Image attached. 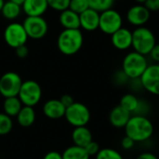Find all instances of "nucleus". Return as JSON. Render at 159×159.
<instances>
[{
  "label": "nucleus",
  "mask_w": 159,
  "mask_h": 159,
  "mask_svg": "<svg viewBox=\"0 0 159 159\" xmlns=\"http://www.w3.org/2000/svg\"><path fill=\"white\" fill-rule=\"evenodd\" d=\"M124 129L126 136L132 139L135 143L145 142L154 133L153 123L145 116L132 115Z\"/></svg>",
  "instance_id": "f257e3e1"
},
{
  "label": "nucleus",
  "mask_w": 159,
  "mask_h": 159,
  "mask_svg": "<svg viewBox=\"0 0 159 159\" xmlns=\"http://www.w3.org/2000/svg\"><path fill=\"white\" fill-rule=\"evenodd\" d=\"M84 35L80 29H63L57 38V47L66 56L76 54L82 48Z\"/></svg>",
  "instance_id": "f03ea898"
},
{
  "label": "nucleus",
  "mask_w": 159,
  "mask_h": 159,
  "mask_svg": "<svg viewBox=\"0 0 159 159\" xmlns=\"http://www.w3.org/2000/svg\"><path fill=\"white\" fill-rule=\"evenodd\" d=\"M149 65L147 56L142 55L134 50L126 54L122 61V71L129 80L140 79Z\"/></svg>",
  "instance_id": "7ed1b4c3"
},
{
  "label": "nucleus",
  "mask_w": 159,
  "mask_h": 159,
  "mask_svg": "<svg viewBox=\"0 0 159 159\" xmlns=\"http://www.w3.org/2000/svg\"><path fill=\"white\" fill-rule=\"evenodd\" d=\"M157 44L154 32L146 26L137 27L132 31L131 48L144 56H148Z\"/></svg>",
  "instance_id": "20e7f679"
},
{
  "label": "nucleus",
  "mask_w": 159,
  "mask_h": 159,
  "mask_svg": "<svg viewBox=\"0 0 159 159\" xmlns=\"http://www.w3.org/2000/svg\"><path fill=\"white\" fill-rule=\"evenodd\" d=\"M18 98L23 106L34 107L37 105L42 98V89L34 80L23 81L20 89Z\"/></svg>",
  "instance_id": "39448f33"
},
{
  "label": "nucleus",
  "mask_w": 159,
  "mask_h": 159,
  "mask_svg": "<svg viewBox=\"0 0 159 159\" xmlns=\"http://www.w3.org/2000/svg\"><path fill=\"white\" fill-rule=\"evenodd\" d=\"M123 23L124 19L121 13L114 7L100 13L99 29L105 34L112 35L123 27Z\"/></svg>",
  "instance_id": "423d86ee"
},
{
  "label": "nucleus",
  "mask_w": 159,
  "mask_h": 159,
  "mask_svg": "<svg viewBox=\"0 0 159 159\" xmlns=\"http://www.w3.org/2000/svg\"><path fill=\"white\" fill-rule=\"evenodd\" d=\"M64 117L74 128L84 127L87 126L90 120V111L85 104L75 102L66 108Z\"/></svg>",
  "instance_id": "0eeeda50"
},
{
  "label": "nucleus",
  "mask_w": 159,
  "mask_h": 159,
  "mask_svg": "<svg viewBox=\"0 0 159 159\" xmlns=\"http://www.w3.org/2000/svg\"><path fill=\"white\" fill-rule=\"evenodd\" d=\"M28 38L22 23L17 21L10 22L4 30V40L6 44L14 49L20 46L25 45Z\"/></svg>",
  "instance_id": "6e6552de"
},
{
  "label": "nucleus",
  "mask_w": 159,
  "mask_h": 159,
  "mask_svg": "<svg viewBox=\"0 0 159 159\" xmlns=\"http://www.w3.org/2000/svg\"><path fill=\"white\" fill-rule=\"evenodd\" d=\"M22 25L28 37L34 40L42 39L48 31V24L43 16H27Z\"/></svg>",
  "instance_id": "1a4fd4ad"
},
{
  "label": "nucleus",
  "mask_w": 159,
  "mask_h": 159,
  "mask_svg": "<svg viewBox=\"0 0 159 159\" xmlns=\"http://www.w3.org/2000/svg\"><path fill=\"white\" fill-rule=\"evenodd\" d=\"M20 75L15 72H7L0 77V95L5 98L16 97L22 84Z\"/></svg>",
  "instance_id": "9d476101"
},
{
  "label": "nucleus",
  "mask_w": 159,
  "mask_h": 159,
  "mask_svg": "<svg viewBox=\"0 0 159 159\" xmlns=\"http://www.w3.org/2000/svg\"><path fill=\"white\" fill-rule=\"evenodd\" d=\"M142 88L147 92L159 96V64L152 63L149 64L140 77Z\"/></svg>",
  "instance_id": "9b49d317"
},
{
  "label": "nucleus",
  "mask_w": 159,
  "mask_h": 159,
  "mask_svg": "<svg viewBox=\"0 0 159 159\" xmlns=\"http://www.w3.org/2000/svg\"><path fill=\"white\" fill-rule=\"evenodd\" d=\"M151 18V12L143 4L132 5L126 13V20L129 24L137 28L145 26Z\"/></svg>",
  "instance_id": "f8f14e48"
},
{
  "label": "nucleus",
  "mask_w": 159,
  "mask_h": 159,
  "mask_svg": "<svg viewBox=\"0 0 159 159\" xmlns=\"http://www.w3.org/2000/svg\"><path fill=\"white\" fill-rule=\"evenodd\" d=\"M111 43L117 50L125 51L129 49L132 46V31L123 26L111 35Z\"/></svg>",
  "instance_id": "ddd939ff"
},
{
  "label": "nucleus",
  "mask_w": 159,
  "mask_h": 159,
  "mask_svg": "<svg viewBox=\"0 0 159 159\" xmlns=\"http://www.w3.org/2000/svg\"><path fill=\"white\" fill-rule=\"evenodd\" d=\"M80 28L87 32H94L99 29L100 13L92 8H88L79 14Z\"/></svg>",
  "instance_id": "4468645a"
},
{
  "label": "nucleus",
  "mask_w": 159,
  "mask_h": 159,
  "mask_svg": "<svg viewBox=\"0 0 159 159\" xmlns=\"http://www.w3.org/2000/svg\"><path fill=\"white\" fill-rule=\"evenodd\" d=\"M43 114L49 119H60L64 117L66 108L58 99H51L47 101L43 105Z\"/></svg>",
  "instance_id": "2eb2a0df"
},
{
  "label": "nucleus",
  "mask_w": 159,
  "mask_h": 159,
  "mask_svg": "<svg viewBox=\"0 0 159 159\" xmlns=\"http://www.w3.org/2000/svg\"><path fill=\"white\" fill-rule=\"evenodd\" d=\"M21 8L27 16H43L48 8L47 0H24L21 4Z\"/></svg>",
  "instance_id": "dca6fc26"
},
{
  "label": "nucleus",
  "mask_w": 159,
  "mask_h": 159,
  "mask_svg": "<svg viewBox=\"0 0 159 159\" xmlns=\"http://www.w3.org/2000/svg\"><path fill=\"white\" fill-rule=\"evenodd\" d=\"M131 116L132 115L129 112L125 110L120 105H117L111 110L109 114V122L113 127L122 129L126 127Z\"/></svg>",
  "instance_id": "f3484780"
},
{
  "label": "nucleus",
  "mask_w": 159,
  "mask_h": 159,
  "mask_svg": "<svg viewBox=\"0 0 159 159\" xmlns=\"http://www.w3.org/2000/svg\"><path fill=\"white\" fill-rule=\"evenodd\" d=\"M59 21L63 29H80L79 14L75 13L70 8L60 12Z\"/></svg>",
  "instance_id": "a211bd4d"
},
{
  "label": "nucleus",
  "mask_w": 159,
  "mask_h": 159,
  "mask_svg": "<svg viewBox=\"0 0 159 159\" xmlns=\"http://www.w3.org/2000/svg\"><path fill=\"white\" fill-rule=\"evenodd\" d=\"M72 141L75 145L85 148L90 142L93 141L92 133L87 126L75 128L72 132Z\"/></svg>",
  "instance_id": "6ab92c4d"
},
{
  "label": "nucleus",
  "mask_w": 159,
  "mask_h": 159,
  "mask_svg": "<svg viewBox=\"0 0 159 159\" xmlns=\"http://www.w3.org/2000/svg\"><path fill=\"white\" fill-rule=\"evenodd\" d=\"M18 124L22 128L31 127L36 119V114L34 107L30 106H22L20 113L16 116Z\"/></svg>",
  "instance_id": "aec40b11"
},
{
  "label": "nucleus",
  "mask_w": 159,
  "mask_h": 159,
  "mask_svg": "<svg viewBox=\"0 0 159 159\" xmlns=\"http://www.w3.org/2000/svg\"><path fill=\"white\" fill-rule=\"evenodd\" d=\"M22 103L18 98L16 97H9V98H5L3 102V113L7 115L10 117H16L18 114L20 113V109L22 108Z\"/></svg>",
  "instance_id": "412c9836"
},
{
  "label": "nucleus",
  "mask_w": 159,
  "mask_h": 159,
  "mask_svg": "<svg viewBox=\"0 0 159 159\" xmlns=\"http://www.w3.org/2000/svg\"><path fill=\"white\" fill-rule=\"evenodd\" d=\"M0 12L5 19L8 20H14L18 19L22 12L21 5L7 0L5 2Z\"/></svg>",
  "instance_id": "4be33fe9"
},
{
  "label": "nucleus",
  "mask_w": 159,
  "mask_h": 159,
  "mask_svg": "<svg viewBox=\"0 0 159 159\" xmlns=\"http://www.w3.org/2000/svg\"><path fill=\"white\" fill-rule=\"evenodd\" d=\"M139 103H140V99H138L132 93H127L123 95L119 102V105L123 107L125 110H127L128 112H129L131 115H134V113L138 109Z\"/></svg>",
  "instance_id": "5701e85b"
},
{
  "label": "nucleus",
  "mask_w": 159,
  "mask_h": 159,
  "mask_svg": "<svg viewBox=\"0 0 159 159\" xmlns=\"http://www.w3.org/2000/svg\"><path fill=\"white\" fill-rule=\"evenodd\" d=\"M62 159H89V156L86 152L85 148L76 146V145H71L67 147L61 154Z\"/></svg>",
  "instance_id": "b1692460"
},
{
  "label": "nucleus",
  "mask_w": 159,
  "mask_h": 159,
  "mask_svg": "<svg viewBox=\"0 0 159 159\" xmlns=\"http://www.w3.org/2000/svg\"><path fill=\"white\" fill-rule=\"evenodd\" d=\"M89 7L98 11L99 13L107 9L113 8L116 0H88Z\"/></svg>",
  "instance_id": "393cba45"
},
{
  "label": "nucleus",
  "mask_w": 159,
  "mask_h": 159,
  "mask_svg": "<svg viewBox=\"0 0 159 159\" xmlns=\"http://www.w3.org/2000/svg\"><path fill=\"white\" fill-rule=\"evenodd\" d=\"M13 129L12 117L8 116L5 113H0V136L8 134Z\"/></svg>",
  "instance_id": "a878e982"
},
{
  "label": "nucleus",
  "mask_w": 159,
  "mask_h": 159,
  "mask_svg": "<svg viewBox=\"0 0 159 159\" xmlns=\"http://www.w3.org/2000/svg\"><path fill=\"white\" fill-rule=\"evenodd\" d=\"M96 159H123L122 155L112 148H102L96 155Z\"/></svg>",
  "instance_id": "bb28decb"
},
{
  "label": "nucleus",
  "mask_w": 159,
  "mask_h": 159,
  "mask_svg": "<svg viewBox=\"0 0 159 159\" xmlns=\"http://www.w3.org/2000/svg\"><path fill=\"white\" fill-rule=\"evenodd\" d=\"M69 8L77 14H81L88 8H89L88 0H70Z\"/></svg>",
  "instance_id": "cd10ccee"
},
{
  "label": "nucleus",
  "mask_w": 159,
  "mask_h": 159,
  "mask_svg": "<svg viewBox=\"0 0 159 159\" xmlns=\"http://www.w3.org/2000/svg\"><path fill=\"white\" fill-rule=\"evenodd\" d=\"M48 7L52 8L55 11L61 12L69 8L70 0H47Z\"/></svg>",
  "instance_id": "c85d7f7f"
},
{
  "label": "nucleus",
  "mask_w": 159,
  "mask_h": 159,
  "mask_svg": "<svg viewBox=\"0 0 159 159\" xmlns=\"http://www.w3.org/2000/svg\"><path fill=\"white\" fill-rule=\"evenodd\" d=\"M85 150H86V152L88 153V155H89V157H93V156L96 157V155L99 153V151L101 150V148H100V145H99L98 143L92 141V142H90V143L85 147Z\"/></svg>",
  "instance_id": "c756f323"
},
{
  "label": "nucleus",
  "mask_w": 159,
  "mask_h": 159,
  "mask_svg": "<svg viewBox=\"0 0 159 159\" xmlns=\"http://www.w3.org/2000/svg\"><path fill=\"white\" fill-rule=\"evenodd\" d=\"M143 5L150 12L159 11V0H146Z\"/></svg>",
  "instance_id": "7c9ffc66"
},
{
  "label": "nucleus",
  "mask_w": 159,
  "mask_h": 159,
  "mask_svg": "<svg viewBox=\"0 0 159 159\" xmlns=\"http://www.w3.org/2000/svg\"><path fill=\"white\" fill-rule=\"evenodd\" d=\"M15 52H16L17 57H19L20 59H24L28 56L29 49L26 45H23V46H20L17 48H15Z\"/></svg>",
  "instance_id": "2f4dec72"
},
{
  "label": "nucleus",
  "mask_w": 159,
  "mask_h": 159,
  "mask_svg": "<svg viewBox=\"0 0 159 159\" xmlns=\"http://www.w3.org/2000/svg\"><path fill=\"white\" fill-rule=\"evenodd\" d=\"M134 145H135V142L132 139L129 138L128 136H125L121 141V146L125 150H130L134 147Z\"/></svg>",
  "instance_id": "473e14b6"
},
{
  "label": "nucleus",
  "mask_w": 159,
  "mask_h": 159,
  "mask_svg": "<svg viewBox=\"0 0 159 159\" xmlns=\"http://www.w3.org/2000/svg\"><path fill=\"white\" fill-rule=\"evenodd\" d=\"M149 58L154 61L153 63H158L159 64V44L157 43L156 46L153 48L151 52L149 53Z\"/></svg>",
  "instance_id": "72a5a7b5"
},
{
  "label": "nucleus",
  "mask_w": 159,
  "mask_h": 159,
  "mask_svg": "<svg viewBox=\"0 0 159 159\" xmlns=\"http://www.w3.org/2000/svg\"><path fill=\"white\" fill-rule=\"evenodd\" d=\"M115 79H116V82L122 85V84H126L128 82V80H129V78L125 75V73L120 70L118 72L116 73V75H115Z\"/></svg>",
  "instance_id": "f704fd0d"
},
{
  "label": "nucleus",
  "mask_w": 159,
  "mask_h": 159,
  "mask_svg": "<svg viewBox=\"0 0 159 159\" xmlns=\"http://www.w3.org/2000/svg\"><path fill=\"white\" fill-rule=\"evenodd\" d=\"M60 101H61V102L64 105L65 108L69 107L70 105H72V104L75 102L74 98H73L71 95H69V94H64V95H62V96L61 97Z\"/></svg>",
  "instance_id": "c9c22d12"
},
{
  "label": "nucleus",
  "mask_w": 159,
  "mask_h": 159,
  "mask_svg": "<svg viewBox=\"0 0 159 159\" xmlns=\"http://www.w3.org/2000/svg\"><path fill=\"white\" fill-rule=\"evenodd\" d=\"M43 159H62V156L57 151H49L44 156Z\"/></svg>",
  "instance_id": "e433bc0d"
},
{
  "label": "nucleus",
  "mask_w": 159,
  "mask_h": 159,
  "mask_svg": "<svg viewBox=\"0 0 159 159\" xmlns=\"http://www.w3.org/2000/svg\"><path fill=\"white\" fill-rule=\"evenodd\" d=\"M136 159H158L157 157L153 154V153H150V152H144V153H142L140 154L137 158Z\"/></svg>",
  "instance_id": "4c0bfd02"
},
{
  "label": "nucleus",
  "mask_w": 159,
  "mask_h": 159,
  "mask_svg": "<svg viewBox=\"0 0 159 159\" xmlns=\"http://www.w3.org/2000/svg\"><path fill=\"white\" fill-rule=\"evenodd\" d=\"M8 1H12V2H15V3H17V4H20V5H21L23 2H24V0H8Z\"/></svg>",
  "instance_id": "58836bf2"
},
{
  "label": "nucleus",
  "mask_w": 159,
  "mask_h": 159,
  "mask_svg": "<svg viewBox=\"0 0 159 159\" xmlns=\"http://www.w3.org/2000/svg\"><path fill=\"white\" fill-rule=\"evenodd\" d=\"M136 4H144L146 0H133Z\"/></svg>",
  "instance_id": "ea45409f"
},
{
  "label": "nucleus",
  "mask_w": 159,
  "mask_h": 159,
  "mask_svg": "<svg viewBox=\"0 0 159 159\" xmlns=\"http://www.w3.org/2000/svg\"><path fill=\"white\" fill-rule=\"evenodd\" d=\"M5 0H0V11H1V9H2V7H3V6H4V4H5Z\"/></svg>",
  "instance_id": "a19ab883"
}]
</instances>
